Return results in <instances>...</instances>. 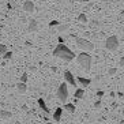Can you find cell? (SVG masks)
Returning a JSON list of instances; mask_svg holds the SVG:
<instances>
[{
    "label": "cell",
    "mask_w": 124,
    "mask_h": 124,
    "mask_svg": "<svg viewBox=\"0 0 124 124\" xmlns=\"http://www.w3.org/2000/svg\"><path fill=\"white\" fill-rule=\"evenodd\" d=\"M53 56L59 59H63L66 62H72L75 59V53H74L68 46H66L64 44H59L57 46L53 49Z\"/></svg>",
    "instance_id": "cell-1"
},
{
    "label": "cell",
    "mask_w": 124,
    "mask_h": 124,
    "mask_svg": "<svg viewBox=\"0 0 124 124\" xmlns=\"http://www.w3.org/2000/svg\"><path fill=\"white\" fill-rule=\"evenodd\" d=\"M78 60V64L80 66V68L83 70V71H86V72H89L91 68V56L89 55L87 52H82V53H79L77 57Z\"/></svg>",
    "instance_id": "cell-2"
},
{
    "label": "cell",
    "mask_w": 124,
    "mask_h": 124,
    "mask_svg": "<svg viewBox=\"0 0 124 124\" xmlns=\"http://www.w3.org/2000/svg\"><path fill=\"white\" fill-rule=\"evenodd\" d=\"M75 42L78 44V46L82 48V49H85L86 52H90L94 49V44H91L89 40H85V38H79V37H77L75 38Z\"/></svg>",
    "instance_id": "cell-3"
},
{
    "label": "cell",
    "mask_w": 124,
    "mask_h": 124,
    "mask_svg": "<svg viewBox=\"0 0 124 124\" xmlns=\"http://www.w3.org/2000/svg\"><path fill=\"white\" fill-rule=\"evenodd\" d=\"M105 48L109 49V51H116L117 48H119V38H117L116 36L108 37L106 41H105Z\"/></svg>",
    "instance_id": "cell-4"
},
{
    "label": "cell",
    "mask_w": 124,
    "mask_h": 124,
    "mask_svg": "<svg viewBox=\"0 0 124 124\" xmlns=\"http://www.w3.org/2000/svg\"><path fill=\"white\" fill-rule=\"evenodd\" d=\"M57 98L62 102H66L68 100V87L66 83H62L57 89Z\"/></svg>",
    "instance_id": "cell-5"
},
{
    "label": "cell",
    "mask_w": 124,
    "mask_h": 124,
    "mask_svg": "<svg viewBox=\"0 0 124 124\" xmlns=\"http://www.w3.org/2000/svg\"><path fill=\"white\" fill-rule=\"evenodd\" d=\"M34 3L31 0H26L25 3H23V11L25 12H33L34 11Z\"/></svg>",
    "instance_id": "cell-6"
},
{
    "label": "cell",
    "mask_w": 124,
    "mask_h": 124,
    "mask_svg": "<svg viewBox=\"0 0 124 124\" xmlns=\"http://www.w3.org/2000/svg\"><path fill=\"white\" fill-rule=\"evenodd\" d=\"M64 79H66L71 86H77V80H75L74 75L70 72V71H66V72H64Z\"/></svg>",
    "instance_id": "cell-7"
},
{
    "label": "cell",
    "mask_w": 124,
    "mask_h": 124,
    "mask_svg": "<svg viewBox=\"0 0 124 124\" xmlns=\"http://www.w3.org/2000/svg\"><path fill=\"white\" fill-rule=\"evenodd\" d=\"M29 31L30 33H34V31H37V29H38V23H37L36 19H30L29 21Z\"/></svg>",
    "instance_id": "cell-8"
},
{
    "label": "cell",
    "mask_w": 124,
    "mask_h": 124,
    "mask_svg": "<svg viewBox=\"0 0 124 124\" xmlns=\"http://www.w3.org/2000/svg\"><path fill=\"white\" fill-rule=\"evenodd\" d=\"M38 105H40V108H41L42 110H44L45 113H48V115L51 113V110H49V108L46 106V104H45V101H44L42 98H38Z\"/></svg>",
    "instance_id": "cell-9"
},
{
    "label": "cell",
    "mask_w": 124,
    "mask_h": 124,
    "mask_svg": "<svg viewBox=\"0 0 124 124\" xmlns=\"http://www.w3.org/2000/svg\"><path fill=\"white\" fill-rule=\"evenodd\" d=\"M78 82H79L80 85H82V87H87L89 85H90L91 80L89 79V78H83V77H79L78 78Z\"/></svg>",
    "instance_id": "cell-10"
},
{
    "label": "cell",
    "mask_w": 124,
    "mask_h": 124,
    "mask_svg": "<svg viewBox=\"0 0 124 124\" xmlns=\"http://www.w3.org/2000/svg\"><path fill=\"white\" fill-rule=\"evenodd\" d=\"M62 112H63L62 108H56V110L53 112V120L60 121V119H62Z\"/></svg>",
    "instance_id": "cell-11"
},
{
    "label": "cell",
    "mask_w": 124,
    "mask_h": 124,
    "mask_svg": "<svg viewBox=\"0 0 124 124\" xmlns=\"http://www.w3.org/2000/svg\"><path fill=\"white\" fill-rule=\"evenodd\" d=\"M16 89H18V91L21 94H23V93H26V90H27V86H26L23 82H19V83L16 85Z\"/></svg>",
    "instance_id": "cell-12"
},
{
    "label": "cell",
    "mask_w": 124,
    "mask_h": 124,
    "mask_svg": "<svg viewBox=\"0 0 124 124\" xmlns=\"http://www.w3.org/2000/svg\"><path fill=\"white\" fill-rule=\"evenodd\" d=\"M64 109H66L67 112H70V113H75L77 106L74 105V104H66V105H64Z\"/></svg>",
    "instance_id": "cell-13"
},
{
    "label": "cell",
    "mask_w": 124,
    "mask_h": 124,
    "mask_svg": "<svg viewBox=\"0 0 124 124\" xmlns=\"http://www.w3.org/2000/svg\"><path fill=\"white\" fill-rule=\"evenodd\" d=\"M85 97V90L83 89H77L75 90V98L80 100V98H83Z\"/></svg>",
    "instance_id": "cell-14"
},
{
    "label": "cell",
    "mask_w": 124,
    "mask_h": 124,
    "mask_svg": "<svg viewBox=\"0 0 124 124\" xmlns=\"http://www.w3.org/2000/svg\"><path fill=\"white\" fill-rule=\"evenodd\" d=\"M0 117H1V119H11L12 113L7 112V110H0Z\"/></svg>",
    "instance_id": "cell-15"
},
{
    "label": "cell",
    "mask_w": 124,
    "mask_h": 124,
    "mask_svg": "<svg viewBox=\"0 0 124 124\" xmlns=\"http://www.w3.org/2000/svg\"><path fill=\"white\" fill-rule=\"evenodd\" d=\"M78 22H80V23H86L87 22V16H86V14H79V16H78Z\"/></svg>",
    "instance_id": "cell-16"
},
{
    "label": "cell",
    "mask_w": 124,
    "mask_h": 124,
    "mask_svg": "<svg viewBox=\"0 0 124 124\" xmlns=\"http://www.w3.org/2000/svg\"><path fill=\"white\" fill-rule=\"evenodd\" d=\"M59 33H63V31H67V30L70 29V25H60L59 23Z\"/></svg>",
    "instance_id": "cell-17"
},
{
    "label": "cell",
    "mask_w": 124,
    "mask_h": 124,
    "mask_svg": "<svg viewBox=\"0 0 124 124\" xmlns=\"http://www.w3.org/2000/svg\"><path fill=\"white\" fill-rule=\"evenodd\" d=\"M11 56H12V52L11 51H10V52H4V53H3V59H4V60H8V59H11Z\"/></svg>",
    "instance_id": "cell-18"
},
{
    "label": "cell",
    "mask_w": 124,
    "mask_h": 124,
    "mask_svg": "<svg viewBox=\"0 0 124 124\" xmlns=\"http://www.w3.org/2000/svg\"><path fill=\"white\" fill-rule=\"evenodd\" d=\"M116 72H117V68H115V67H112V68L108 70V75H115Z\"/></svg>",
    "instance_id": "cell-19"
},
{
    "label": "cell",
    "mask_w": 124,
    "mask_h": 124,
    "mask_svg": "<svg viewBox=\"0 0 124 124\" xmlns=\"http://www.w3.org/2000/svg\"><path fill=\"white\" fill-rule=\"evenodd\" d=\"M4 52H7V46L4 44H0V55H3Z\"/></svg>",
    "instance_id": "cell-20"
},
{
    "label": "cell",
    "mask_w": 124,
    "mask_h": 124,
    "mask_svg": "<svg viewBox=\"0 0 124 124\" xmlns=\"http://www.w3.org/2000/svg\"><path fill=\"white\" fill-rule=\"evenodd\" d=\"M26 80H27V74H22V77H21V82H23V83H26Z\"/></svg>",
    "instance_id": "cell-21"
},
{
    "label": "cell",
    "mask_w": 124,
    "mask_h": 124,
    "mask_svg": "<svg viewBox=\"0 0 124 124\" xmlns=\"http://www.w3.org/2000/svg\"><path fill=\"white\" fill-rule=\"evenodd\" d=\"M57 25H59L57 21H52V22H49V26H51V27H53V26H57Z\"/></svg>",
    "instance_id": "cell-22"
},
{
    "label": "cell",
    "mask_w": 124,
    "mask_h": 124,
    "mask_svg": "<svg viewBox=\"0 0 124 124\" xmlns=\"http://www.w3.org/2000/svg\"><path fill=\"white\" fill-rule=\"evenodd\" d=\"M100 106H101V101H97V102L94 104V108H97V109H98Z\"/></svg>",
    "instance_id": "cell-23"
},
{
    "label": "cell",
    "mask_w": 124,
    "mask_h": 124,
    "mask_svg": "<svg viewBox=\"0 0 124 124\" xmlns=\"http://www.w3.org/2000/svg\"><path fill=\"white\" fill-rule=\"evenodd\" d=\"M119 66H120V67H124V59H123V57L120 59V62H119Z\"/></svg>",
    "instance_id": "cell-24"
},
{
    "label": "cell",
    "mask_w": 124,
    "mask_h": 124,
    "mask_svg": "<svg viewBox=\"0 0 124 124\" xmlns=\"http://www.w3.org/2000/svg\"><path fill=\"white\" fill-rule=\"evenodd\" d=\"M97 95H98V97H102V95H104V91H98V93H97Z\"/></svg>",
    "instance_id": "cell-25"
},
{
    "label": "cell",
    "mask_w": 124,
    "mask_h": 124,
    "mask_svg": "<svg viewBox=\"0 0 124 124\" xmlns=\"http://www.w3.org/2000/svg\"><path fill=\"white\" fill-rule=\"evenodd\" d=\"M42 1H49V0H42Z\"/></svg>",
    "instance_id": "cell-26"
},
{
    "label": "cell",
    "mask_w": 124,
    "mask_h": 124,
    "mask_svg": "<svg viewBox=\"0 0 124 124\" xmlns=\"http://www.w3.org/2000/svg\"><path fill=\"white\" fill-rule=\"evenodd\" d=\"M46 124H52V123H46Z\"/></svg>",
    "instance_id": "cell-27"
}]
</instances>
